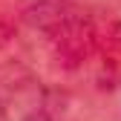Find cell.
Returning a JSON list of instances; mask_svg holds the SVG:
<instances>
[{
	"instance_id": "obj_2",
	"label": "cell",
	"mask_w": 121,
	"mask_h": 121,
	"mask_svg": "<svg viewBox=\"0 0 121 121\" xmlns=\"http://www.w3.org/2000/svg\"><path fill=\"white\" fill-rule=\"evenodd\" d=\"M0 121H6V110H3V101H0Z\"/></svg>"
},
{
	"instance_id": "obj_1",
	"label": "cell",
	"mask_w": 121,
	"mask_h": 121,
	"mask_svg": "<svg viewBox=\"0 0 121 121\" xmlns=\"http://www.w3.org/2000/svg\"><path fill=\"white\" fill-rule=\"evenodd\" d=\"M92 58H98V72L107 84L121 81V23L118 20H110L104 29H98V43Z\"/></svg>"
}]
</instances>
